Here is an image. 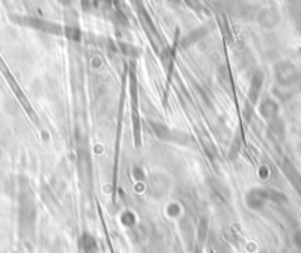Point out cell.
<instances>
[{
  "label": "cell",
  "mask_w": 301,
  "mask_h": 253,
  "mask_svg": "<svg viewBox=\"0 0 301 253\" xmlns=\"http://www.w3.org/2000/svg\"><path fill=\"white\" fill-rule=\"evenodd\" d=\"M264 200H266V196L263 194V192H257V190L249 192L248 196H246V203H248V206H249V208H254V209L261 208Z\"/></svg>",
  "instance_id": "6da1fadb"
}]
</instances>
